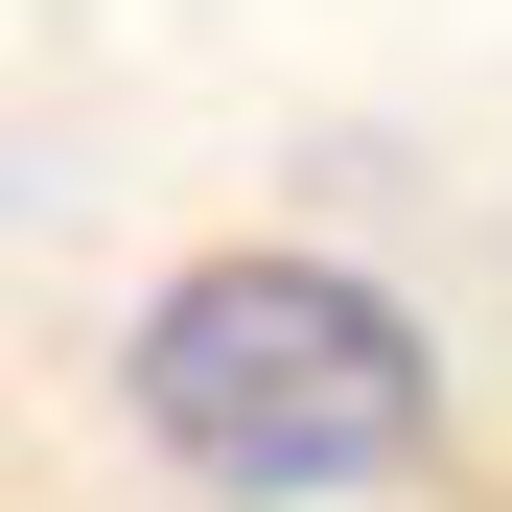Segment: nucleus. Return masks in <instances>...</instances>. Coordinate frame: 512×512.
<instances>
[{
    "label": "nucleus",
    "mask_w": 512,
    "mask_h": 512,
    "mask_svg": "<svg viewBox=\"0 0 512 512\" xmlns=\"http://www.w3.org/2000/svg\"><path fill=\"white\" fill-rule=\"evenodd\" d=\"M443 373H419V326L350 280V256H187V280L140 303V443L233 489V512H326V489H396Z\"/></svg>",
    "instance_id": "f257e3e1"
}]
</instances>
